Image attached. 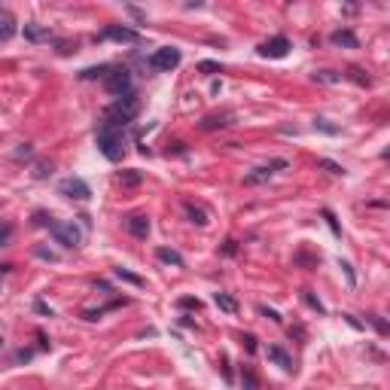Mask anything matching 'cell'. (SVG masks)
Masks as SVG:
<instances>
[{
  "instance_id": "obj_1",
  "label": "cell",
  "mask_w": 390,
  "mask_h": 390,
  "mask_svg": "<svg viewBox=\"0 0 390 390\" xmlns=\"http://www.w3.org/2000/svg\"><path fill=\"white\" fill-rule=\"evenodd\" d=\"M95 143H98V149L107 162H119L122 153H125V131L110 125V122H101L98 131H95Z\"/></svg>"
},
{
  "instance_id": "obj_2",
  "label": "cell",
  "mask_w": 390,
  "mask_h": 390,
  "mask_svg": "<svg viewBox=\"0 0 390 390\" xmlns=\"http://www.w3.org/2000/svg\"><path fill=\"white\" fill-rule=\"evenodd\" d=\"M137 113H140V101H137V95H134V92H128V95L116 98V101L107 107L104 122H110V125H116V128H122V131H125V125H131V122L137 119Z\"/></svg>"
},
{
  "instance_id": "obj_3",
  "label": "cell",
  "mask_w": 390,
  "mask_h": 390,
  "mask_svg": "<svg viewBox=\"0 0 390 390\" xmlns=\"http://www.w3.org/2000/svg\"><path fill=\"white\" fill-rule=\"evenodd\" d=\"M49 235H52L61 247H67V250H73V247L82 244V232H79L73 223H61V220H55V223L49 226Z\"/></svg>"
},
{
  "instance_id": "obj_4",
  "label": "cell",
  "mask_w": 390,
  "mask_h": 390,
  "mask_svg": "<svg viewBox=\"0 0 390 390\" xmlns=\"http://www.w3.org/2000/svg\"><path fill=\"white\" fill-rule=\"evenodd\" d=\"M104 88H107L110 95H116V98L128 95V92H131V73H128L125 67H110L107 76H104Z\"/></svg>"
},
{
  "instance_id": "obj_5",
  "label": "cell",
  "mask_w": 390,
  "mask_h": 390,
  "mask_svg": "<svg viewBox=\"0 0 390 390\" xmlns=\"http://www.w3.org/2000/svg\"><path fill=\"white\" fill-rule=\"evenodd\" d=\"M58 195L73 198V201H88V198H92V189H88V183L79 180V177H64V180L58 183Z\"/></svg>"
},
{
  "instance_id": "obj_6",
  "label": "cell",
  "mask_w": 390,
  "mask_h": 390,
  "mask_svg": "<svg viewBox=\"0 0 390 390\" xmlns=\"http://www.w3.org/2000/svg\"><path fill=\"white\" fill-rule=\"evenodd\" d=\"M180 49H174V46H162V49H156L153 55H149V67L153 70H174L177 64H180Z\"/></svg>"
},
{
  "instance_id": "obj_7",
  "label": "cell",
  "mask_w": 390,
  "mask_h": 390,
  "mask_svg": "<svg viewBox=\"0 0 390 390\" xmlns=\"http://www.w3.org/2000/svg\"><path fill=\"white\" fill-rule=\"evenodd\" d=\"M290 49H293V43H290L287 37H272V40L259 43L256 55H259V58H275V61H278V58H287Z\"/></svg>"
},
{
  "instance_id": "obj_8",
  "label": "cell",
  "mask_w": 390,
  "mask_h": 390,
  "mask_svg": "<svg viewBox=\"0 0 390 390\" xmlns=\"http://www.w3.org/2000/svg\"><path fill=\"white\" fill-rule=\"evenodd\" d=\"M98 40H113V43H140V34L134 27H125V24H107Z\"/></svg>"
},
{
  "instance_id": "obj_9",
  "label": "cell",
  "mask_w": 390,
  "mask_h": 390,
  "mask_svg": "<svg viewBox=\"0 0 390 390\" xmlns=\"http://www.w3.org/2000/svg\"><path fill=\"white\" fill-rule=\"evenodd\" d=\"M284 168H287V159H275V162H268V165L253 168V171L244 177V183H247V186H259V183H265L275 171H284Z\"/></svg>"
},
{
  "instance_id": "obj_10",
  "label": "cell",
  "mask_w": 390,
  "mask_h": 390,
  "mask_svg": "<svg viewBox=\"0 0 390 390\" xmlns=\"http://www.w3.org/2000/svg\"><path fill=\"white\" fill-rule=\"evenodd\" d=\"M265 357L275 363V366H281L284 372H296V366H293V357L281 348V345H268V351H265Z\"/></svg>"
},
{
  "instance_id": "obj_11",
  "label": "cell",
  "mask_w": 390,
  "mask_h": 390,
  "mask_svg": "<svg viewBox=\"0 0 390 390\" xmlns=\"http://www.w3.org/2000/svg\"><path fill=\"white\" fill-rule=\"evenodd\" d=\"M125 226H128V232H131L134 238H146V235H149V220H146L143 214L128 217V220H125Z\"/></svg>"
},
{
  "instance_id": "obj_12",
  "label": "cell",
  "mask_w": 390,
  "mask_h": 390,
  "mask_svg": "<svg viewBox=\"0 0 390 390\" xmlns=\"http://www.w3.org/2000/svg\"><path fill=\"white\" fill-rule=\"evenodd\" d=\"M329 40H333L336 46H345V49H357V46H360V43H357V37H354V31H348V27L333 31V34H329Z\"/></svg>"
},
{
  "instance_id": "obj_13",
  "label": "cell",
  "mask_w": 390,
  "mask_h": 390,
  "mask_svg": "<svg viewBox=\"0 0 390 390\" xmlns=\"http://www.w3.org/2000/svg\"><path fill=\"white\" fill-rule=\"evenodd\" d=\"M226 125H232V113H214V116H204L201 119V128L204 131H214V128H226Z\"/></svg>"
},
{
  "instance_id": "obj_14",
  "label": "cell",
  "mask_w": 390,
  "mask_h": 390,
  "mask_svg": "<svg viewBox=\"0 0 390 390\" xmlns=\"http://www.w3.org/2000/svg\"><path fill=\"white\" fill-rule=\"evenodd\" d=\"M156 256H159V262H165V265L183 268V256H180L177 250H171V247H159V250H156Z\"/></svg>"
},
{
  "instance_id": "obj_15",
  "label": "cell",
  "mask_w": 390,
  "mask_h": 390,
  "mask_svg": "<svg viewBox=\"0 0 390 390\" xmlns=\"http://www.w3.org/2000/svg\"><path fill=\"white\" fill-rule=\"evenodd\" d=\"M113 275H116L119 281H125V284H131V287H137V290H143V287H146V278H140V275H134V272H128V268H113Z\"/></svg>"
},
{
  "instance_id": "obj_16",
  "label": "cell",
  "mask_w": 390,
  "mask_h": 390,
  "mask_svg": "<svg viewBox=\"0 0 390 390\" xmlns=\"http://www.w3.org/2000/svg\"><path fill=\"white\" fill-rule=\"evenodd\" d=\"M15 34V18H12V12L9 9H3L0 6V37L6 40V37H12Z\"/></svg>"
},
{
  "instance_id": "obj_17",
  "label": "cell",
  "mask_w": 390,
  "mask_h": 390,
  "mask_svg": "<svg viewBox=\"0 0 390 390\" xmlns=\"http://www.w3.org/2000/svg\"><path fill=\"white\" fill-rule=\"evenodd\" d=\"M183 207H186V214H189V223H195V226H207V214H204V207H198V204H192V201H186Z\"/></svg>"
},
{
  "instance_id": "obj_18",
  "label": "cell",
  "mask_w": 390,
  "mask_h": 390,
  "mask_svg": "<svg viewBox=\"0 0 390 390\" xmlns=\"http://www.w3.org/2000/svg\"><path fill=\"white\" fill-rule=\"evenodd\" d=\"M214 302H217V308L226 311V314H235V311H238V302H235L229 293H214Z\"/></svg>"
},
{
  "instance_id": "obj_19",
  "label": "cell",
  "mask_w": 390,
  "mask_h": 390,
  "mask_svg": "<svg viewBox=\"0 0 390 390\" xmlns=\"http://www.w3.org/2000/svg\"><path fill=\"white\" fill-rule=\"evenodd\" d=\"M342 76H345V73H336V70H317V73H314V82L336 85V82H342Z\"/></svg>"
},
{
  "instance_id": "obj_20",
  "label": "cell",
  "mask_w": 390,
  "mask_h": 390,
  "mask_svg": "<svg viewBox=\"0 0 390 390\" xmlns=\"http://www.w3.org/2000/svg\"><path fill=\"white\" fill-rule=\"evenodd\" d=\"M24 37L37 43V40H49V31H46V27H40V24H24Z\"/></svg>"
},
{
  "instance_id": "obj_21",
  "label": "cell",
  "mask_w": 390,
  "mask_h": 390,
  "mask_svg": "<svg viewBox=\"0 0 390 390\" xmlns=\"http://www.w3.org/2000/svg\"><path fill=\"white\" fill-rule=\"evenodd\" d=\"M302 302H305L308 308H314L317 314H326V308H323V302H320V299H317V296H314L311 290H302Z\"/></svg>"
},
{
  "instance_id": "obj_22",
  "label": "cell",
  "mask_w": 390,
  "mask_h": 390,
  "mask_svg": "<svg viewBox=\"0 0 390 390\" xmlns=\"http://www.w3.org/2000/svg\"><path fill=\"white\" fill-rule=\"evenodd\" d=\"M107 70H110V64H101V67H85V70L79 73V79H98V76L104 79V76H107Z\"/></svg>"
},
{
  "instance_id": "obj_23",
  "label": "cell",
  "mask_w": 390,
  "mask_h": 390,
  "mask_svg": "<svg viewBox=\"0 0 390 390\" xmlns=\"http://www.w3.org/2000/svg\"><path fill=\"white\" fill-rule=\"evenodd\" d=\"M348 76H351L357 85H372V76H366L360 67H348Z\"/></svg>"
},
{
  "instance_id": "obj_24",
  "label": "cell",
  "mask_w": 390,
  "mask_h": 390,
  "mask_svg": "<svg viewBox=\"0 0 390 390\" xmlns=\"http://www.w3.org/2000/svg\"><path fill=\"white\" fill-rule=\"evenodd\" d=\"M317 168H323V171H329V174H336V177H345V168L336 165V162H329V159H317Z\"/></svg>"
},
{
  "instance_id": "obj_25",
  "label": "cell",
  "mask_w": 390,
  "mask_h": 390,
  "mask_svg": "<svg viewBox=\"0 0 390 390\" xmlns=\"http://www.w3.org/2000/svg\"><path fill=\"white\" fill-rule=\"evenodd\" d=\"M140 180H143L140 171H122V174H119V183H122V186H137Z\"/></svg>"
},
{
  "instance_id": "obj_26",
  "label": "cell",
  "mask_w": 390,
  "mask_h": 390,
  "mask_svg": "<svg viewBox=\"0 0 390 390\" xmlns=\"http://www.w3.org/2000/svg\"><path fill=\"white\" fill-rule=\"evenodd\" d=\"M12 232H15V226H12V223H0V247H9Z\"/></svg>"
},
{
  "instance_id": "obj_27",
  "label": "cell",
  "mask_w": 390,
  "mask_h": 390,
  "mask_svg": "<svg viewBox=\"0 0 390 390\" xmlns=\"http://www.w3.org/2000/svg\"><path fill=\"white\" fill-rule=\"evenodd\" d=\"M241 381H244V390H256V387H259V381H256V375L250 372V366H244V372H241Z\"/></svg>"
},
{
  "instance_id": "obj_28",
  "label": "cell",
  "mask_w": 390,
  "mask_h": 390,
  "mask_svg": "<svg viewBox=\"0 0 390 390\" xmlns=\"http://www.w3.org/2000/svg\"><path fill=\"white\" fill-rule=\"evenodd\" d=\"M198 70H201V73H207V76H214V73H223V67H220L217 61H201V64H198Z\"/></svg>"
},
{
  "instance_id": "obj_29",
  "label": "cell",
  "mask_w": 390,
  "mask_h": 390,
  "mask_svg": "<svg viewBox=\"0 0 390 390\" xmlns=\"http://www.w3.org/2000/svg\"><path fill=\"white\" fill-rule=\"evenodd\" d=\"M52 223H55L52 214H46V211H37V214H34V226H46V229H49Z\"/></svg>"
},
{
  "instance_id": "obj_30",
  "label": "cell",
  "mask_w": 390,
  "mask_h": 390,
  "mask_svg": "<svg viewBox=\"0 0 390 390\" xmlns=\"http://www.w3.org/2000/svg\"><path fill=\"white\" fill-rule=\"evenodd\" d=\"M177 305H180L183 311H198V308H201V302H198V299H192V296H183Z\"/></svg>"
},
{
  "instance_id": "obj_31",
  "label": "cell",
  "mask_w": 390,
  "mask_h": 390,
  "mask_svg": "<svg viewBox=\"0 0 390 390\" xmlns=\"http://www.w3.org/2000/svg\"><path fill=\"white\" fill-rule=\"evenodd\" d=\"M259 314H262V317H268L272 323H284V317H281L275 308H268V305H259Z\"/></svg>"
},
{
  "instance_id": "obj_32",
  "label": "cell",
  "mask_w": 390,
  "mask_h": 390,
  "mask_svg": "<svg viewBox=\"0 0 390 390\" xmlns=\"http://www.w3.org/2000/svg\"><path fill=\"white\" fill-rule=\"evenodd\" d=\"M314 128H317V131H323V134H339V128H336V125H329L326 119H314Z\"/></svg>"
},
{
  "instance_id": "obj_33",
  "label": "cell",
  "mask_w": 390,
  "mask_h": 390,
  "mask_svg": "<svg viewBox=\"0 0 390 390\" xmlns=\"http://www.w3.org/2000/svg\"><path fill=\"white\" fill-rule=\"evenodd\" d=\"M34 253H37L40 259H46V262H58V253H52L49 247H34Z\"/></svg>"
},
{
  "instance_id": "obj_34",
  "label": "cell",
  "mask_w": 390,
  "mask_h": 390,
  "mask_svg": "<svg viewBox=\"0 0 390 390\" xmlns=\"http://www.w3.org/2000/svg\"><path fill=\"white\" fill-rule=\"evenodd\" d=\"M323 214V220H326V226L333 229V235H342V229H339V223H336V217H333V211H320Z\"/></svg>"
},
{
  "instance_id": "obj_35",
  "label": "cell",
  "mask_w": 390,
  "mask_h": 390,
  "mask_svg": "<svg viewBox=\"0 0 390 390\" xmlns=\"http://www.w3.org/2000/svg\"><path fill=\"white\" fill-rule=\"evenodd\" d=\"M49 174H52V165H46V162H40V165H37V171H34V177H37V180H46Z\"/></svg>"
},
{
  "instance_id": "obj_36",
  "label": "cell",
  "mask_w": 390,
  "mask_h": 390,
  "mask_svg": "<svg viewBox=\"0 0 390 390\" xmlns=\"http://www.w3.org/2000/svg\"><path fill=\"white\" fill-rule=\"evenodd\" d=\"M34 311H37V314H46V317H52V314H55V311H52L43 299H37V302H34Z\"/></svg>"
},
{
  "instance_id": "obj_37",
  "label": "cell",
  "mask_w": 390,
  "mask_h": 390,
  "mask_svg": "<svg viewBox=\"0 0 390 390\" xmlns=\"http://www.w3.org/2000/svg\"><path fill=\"white\" fill-rule=\"evenodd\" d=\"M369 323H375V329H378L381 336H387V323H384V320H381L378 314H369Z\"/></svg>"
},
{
  "instance_id": "obj_38",
  "label": "cell",
  "mask_w": 390,
  "mask_h": 390,
  "mask_svg": "<svg viewBox=\"0 0 390 390\" xmlns=\"http://www.w3.org/2000/svg\"><path fill=\"white\" fill-rule=\"evenodd\" d=\"M339 265H342V272L348 275V284H357V278H354V268H351V262H345V259H339Z\"/></svg>"
},
{
  "instance_id": "obj_39",
  "label": "cell",
  "mask_w": 390,
  "mask_h": 390,
  "mask_svg": "<svg viewBox=\"0 0 390 390\" xmlns=\"http://www.w3.org/2000/svg\"><path fill=\"white\" fill-rule=\"evenodd\" d=\"M241 342H244L247 354H253V351H256V336H250V333H247V336H241Z\"/></svg>"
},
{
  "instance_id": "obj_40",
  "label": "cell",
  "mask_w": 390,
  "mask_h": 390,
  "mask_svg": "<svg viewBox=\"0 0 390 390\" xmlns=\"http://www.w3.org/2000/svg\"><path fill=\"white\" fill-rule=\"evenodd\" d=\"M31 156H34V149H31V146H27V143H24V146H18V149H15V159H18V162H21V159H31Z\"/></svg>"
},
{
  "instance_id": "obj_41",
  "label": "cell",
  "mask_w": 390,
  "mask_h": 390,
  "mask_svg": "<svg viewBox=\"0 0 390 390\" xmlns=\"http://www.w3.org/2000/svg\"><path fill=\"white\" fill-rule=\"evenodd\" d=\"M125 9H128V15H134L137 21H146V15H143V12H140L137 6H125Z\"/></svg>"
},
{
  "instance_id": "obj_42",
  "label": "cell",
  "mask_w": 390,
  "mask_h": 390,
  "mask_svg": "<svg viewBox=\"0 0 390 390\" xmlns=\"http://www.w3.org/2000/svg\"><path fill=\"white\" fill-rule=\"evenodd\" d=\"M342 317H345V320H348V323H351V326H354V329H363V323H360V320H357V317H354V314H342Z\"/></svg>"
},
{
  "instance_id": "obj_43",
  "label": "cell",
  "mask_w": 390,
  "mask_h": 390,
  "mask_svg": "<svg viewBox=\"0 0 390 390\" xmlns=\"http://www.w3.org/2000/svg\"><path fill=\"white\" fill-rule=\"evenodd\" d=\"M0 345H3V336H0Z\"/></svg>"
}]
</instances>
